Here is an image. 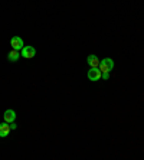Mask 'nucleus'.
<instances>
[{"label": "nucleus", "mask_w": 144, "mask_h": 160, "mask_svg": "<svg viewBox=\"0 0 144 160\" xmlns=\"http://www.w3.org/2000/svg\"><path fill=\"white\" fill-rule=\"evenodd\" d=\"M101 78H102V79H105V81H107V79L110 78V72H102V75H101Z\"/></svg>", "instance_id": "nucleus-9"}, {"label": "nucleus", "mask_w": 144, "mask_h": 160, "mask_svg": "<svg viewBox=\"0 0 144 160\" xmlns=\"http://www.w3.org/2000/svg\"><path fill=\"white\" fill-rule=\"evenodd\" d=\"M87 63L89 65V68H98L100 67V59L97 55H88L87 58Z\"/></svg>", "instance_id": "nucleus-6"}, {"label": "nucleus", "mask_w": 144, "mask_h": 160, "mask_svg": "<svg viewBox=\"0 0 144 160\" xmlns=\"http://www.w3.org/2000/svg\"><path fill=\"white\" fill-rule=\"evenodd\" d=\"M20 55H22L23 58H26V59H32V58H35V55H36V49H35L33 46H23Z\"/></svg>", "instance_id": "nucleus-3"}, {"label": "nucleus", "mask_w": 144, "mask_h": 160, "mask_svg": "<svg viewBox=\"0 0 144 160\" xmlns=\"http://www.w3.org/2000/svg\"><path fill=\"white\" fill-rule=\"evenodd\" d=\"M10 124L9 123H6V121H4V123H2L0 124V137L3 138V137H7L9 136V133H10Z\"/></svg>", "instance_id": "nucleus-7"}, {"label": "nucleus", "mask_w": 144, "mask_h": 160, "mask_svg": "<svg viewBox=\"0 0 144 160\" xmlns=\"http://www.w3.org/2000/svg\"><path fill=\"white\" fill-rule=\"evenodd\" d=\"M101 72H110L114 69V61L111 58H104L102 61H100V67Z\"/></svg>", "instance_id": "nucleus-1"}, {"label": "nucleus", "mask_w": 144, "mask_h": 160, "mask_svg": "<svg viewBox=\"0 0 144 160\" xmlns=\"http://www.w3.org/2000/svg\"><path fill=\"white\" fill-rule=\"evenodd\" d=\"M9 124H10V128H12V130H16V128H17V126H16L15 121H13V123H9Z\"/></svg>", "instance_id": "nucleus-10"}, {"label": "nucleus", "mask_w": 144, "mask_h": 160, "mask_svg": "<svg viewBox=\"0 0 144 160\" xmlns=\"http://www.w3.org/2000/svg\"><path fill=\"white\" fill-rule=\"evenodd\" d=\"M101 75H102V72H101L100 68H91L88 74H87V77H88L89 81H100Z\"/></svg>", "instance_id": "nucleus-2"}, {"label": "nucleus", "mask_w": 144, "mask_h": 160, "mask_svg": "<svg viewBox=\"0 0 144 160\" xmlns=\"http://www.w3.org/2000/svg\"><path fill=\"white\" fill-rule=\"evenodd\" d=\"M19 58H20V53H19V51H16V49H12L10 52L7 53V59L10 61V62H16V61H19Z\"/></svg>", "instance_id": "nucleus-8"}, {"label": "nucleus", "mask_w": 144, "mask_h": 160, "mask_svg": "<svg viewBox=\"0 0 144 160\" xmlns=\"http://www.w3.org/2000/svg\"><path fill=\"white\" fill-rule=\"evenodd\" d=\"M3 120L6 123H13L16 120V111L15 110H6L3 114Z\"/></svg>", "instance_id": "nucleus-5"}, {"label": "nucleus", "mask_w": 144, "mask_h": 160, "mask_svg": "<svg viewBox=\"0 0 144 160\" xmlns=\"http://www.w3.org/2000/svg\"><path fill=\"white\" fill-rule=\"evenodd\" d=\"M10 45H12V48L16 49V51H22L23 46H25L23 39H22V38H19V36L12 38V39H10Z\"/></svg>", "instance_id": "nucleus-4"}]
</instances>
